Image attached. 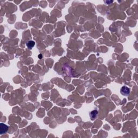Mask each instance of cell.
Wrapping results in <instances>:
<instances>
[{
	"instance_id": "1",
	"label": "cell",
	"mask_w": 138,
	"mask_h": 138,
	"mask_svg": "<svg viewBox=\"0 0 138 138\" xmlns=\"http://www.w3.org/2000/svg\"><path fill=\"white\" fill-rule=\"evenodd\" d=\"M130 92H131L130 88L127 86H122L120 89L121 94L125 96H128L130 94Z\"/></svg>"
},
{
	"instance_id": "2",
	"label": "cell",
	"mask_w": 138,
	"mask_h": 138,
	"mask_svg": "<svg viewBox=\"0 0 138 138\" xmlns=\"http://www.w3.org/2000/svg\"><path fill=\"white\" fill-rule=\"evenodd\" d=\"M0 125H1V132H0L1 134L2 135L3 134L6 133L8 130V126L3 123H1Z\"/></svg>"
},
{
	"instance_id": "3",
	"label": "cell",
	"mask_w": 138,
	"mask_h": 138,
	"mask_svg": "<svg viewBox=\"0 0 138 138\" xmlns=\"http://www.w3.org/2000/svg\"><path fill=\"white\" fill-rule=\"evenodd\" d=\"M98 114V112L97 110H93L91 112H90V118L91 119V120H95L96 118H97Z\"/></svg>"
},
{
	"instance_id": "4",
	"label": "cell",
	"mask_w": 138,
	"mask_h": 138,
	"mask_svg": "<svg viewBox=\"0 0 138 138\" xmlns=\"http://www.w3.org/2000/svg\"><path fill=\"white\" fill-rule=\"evenodd\" d=\"M35 42L33 41H30L26 43V46H27L28 48L29 49H31L33 47L35 46Z\"/></svg>"
},
{
	"instance_id": "5",
	"label": "cell",
	"mask_w": 138,
	"mask_h": 138,
	"mask_svg": "<svg viewBox=\"0 0 138 138\" xmlns=\"http://www.w3.org/2000/svg\"><path fill=\"white\" fill-rule=\"evenodd\" d=\"M38 58H42V55L41 54H39V55L38 56Z\"/></svg>"
}]
</instances>
